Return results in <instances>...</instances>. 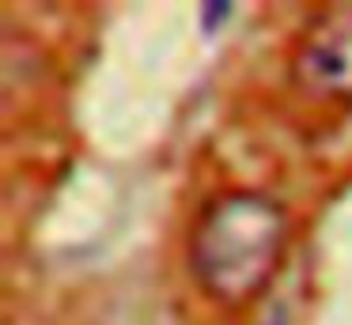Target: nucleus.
Wrapping results in <instances>:
<instances>
[{
    "mask_svg": "<svg viewBox=\"0 0 352 325\" xmlns=\"http://www.w3.org/2000/svg\"><path fill=\"white\" fill-rule=\"evenodd\" d=\"M288 246V212L254 189L212 201L190 238V269L201 291L216 302H250L280 269Z\"/></svg>",
    "mask_w": 352,
    "mask_h": 325,
    "instance_id": "1",
    "label": "nucleus"
},
{
    "mask_svg": "<svg viewBox=\"0 0 352 325\" xmlns=\"http://www.w3.org/2000/svg\"><path fill=\"white\" fill-rule=\"evenodd\" d=\"M296 76L314 95L352 98V12H329L307 30Z\"/></svg>",
    "mask_w": 352,
    "mask_h": 325,
    "instance_id": "2",
    "label": "nucleus"
},
{
    "mask_svg": "<svg viewBox=\"0 0 352 325\" xmlns=\"http://www.w3.org/2000/svg\"><path fill=\"white\" fill-rule=\"evenodd\" d=\"M228 15H231V4H205V27H216Z\"/></svg>",
    "mask_w": 352,
    "mask_h": 325,
    "instance_id": "3",
    "label": "nucleus"
}]
</instances>
